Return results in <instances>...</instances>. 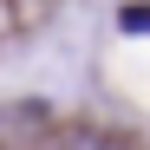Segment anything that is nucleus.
<instances>
[{
	"label": "nucleus",
	"instance_id": "obj_1",
	"mask_svg": "<svg viewBox=\"0 0 150 150\" xmlns=\"http://www.w3.org/2000/svg\"><path fill=\"white\" fill-rule=\"evenodd\" d=\"M117 20H124V33H150V7H124Z\"/></svg>",
	"mask_w": 150,
	"mask_h": 150
},
{
	"label": "nucleus",
	"instance_id": "obj_2",
	"mask_svg": "<svg viewBox=\"0 0 150 150\" xmlns=\"http://www.w3.org/2000/svg\"><path fill=\"white\" fill-rule=\"evenodd\" d=\"M59 150H105V144H98L91 131H65V137H59Z\"/></svg>",
	"mask_w": 150,
	"mask_h": 150
}]
</instances>
